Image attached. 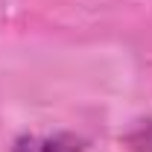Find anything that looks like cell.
<instances>
[{
	"instance_id": "2",
	"label": "cell",
	"mask_w": 152,
	"mask_h": 152,
	"mask_svg": "<svg viewBox=\"0 0 152 152\" xmlns=\"http://www.w3.org/2000/svg\"><path fill=\"white\" fill-rule=\"evenodd\" d=\"M126 143L132 152H152V120L134 126L132 132L126 134Z\"/></svg>"
},
{
	"instance_id": "1",
	"label": "cell",
	"mask_w": 152,
	"mask_h": 152,
	"mask_svg": "<svg viewBox=\"0 0 152 152\" xmlns=\"http://www.w3.org/2000/svg\"><path fill=\"white\" fill-rule=\"evenodd\" d=\"M12 152H85V143L76 134H32L20 137Z\"/></svg>"
}]
</instances>
